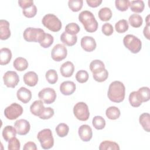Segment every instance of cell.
<instances>
[{"mask_svg": "<svg viewBox=\"0 0 150 150\" xmlns=\"http://www.w3.org/2000/svg\"><path fill=\"white\" fill-rule=\"evenodd\" d=\"M125 88L120 81H114L109 86L107 96L110 100L114 103H121L125 98Z\"/></svg>", "mask_w": 150, "mask_h": 150, "instance_id": "cell-1", "label": "cell"}, {"mask_svg": "<svg viewBox=\"0 0 150 150\" xmlns=\"http://www.w3.org/2000/svg\"><path fill=\"white\" fill-rule=\"evenodd\" d=\"M79 20L83 24L85 30L88 32H94L97 30L98 22L92 12L83 11L79 15Z\"/></svg>", "mask_w": 150, "mask_h": 150, "instance_id": "cell-2", "label": "cell"}, {"mask_svg": "<svg viewBox=\"0 0 150 150\" xmlns=\"http://www.w3.org/2000/svg\"><path fill=\"white\" fill-rule=\"evenodd\" d=\"M46 33L40 28H28L23 33L24 39L27 42H33L40 43L45 36Z\"/></svg>", "mask_w": 150, "mask_h": 150, "instance_id": "cell-3", "label": "cell"}, {"mask_svg": "<svg viewBox=\"0 0 150 150\" xmlns=\"http://www.w3.org/2000/svg\"><path fill=\"white\" fill-rule=\"evenodd\" d=\"M37 138L40 143L42 148L44 149H49L54 145V139L52 131L49 128H45L38 134Z\"/></svg>", "mask_w": 150, "mask_h": 150, "instance_id": "cell-4", "label": "cell"}, {"mask_svg": "<svg viewBox=\"0 0 150 150\" xmlns=\"http://www.w3.org/2000/svg\"><path fill=\"white\" fill-rule=\"evenodd\" d=\"M42 22L46 28L52 32H58L62 28L61 21L54 14L48 13L45 15L42 20Z\"/></svg>", "mask_w": 150, "mask_h": 150, "instance_id": "cell-5", "label": "cell"}, {"mask_svg": "<svg viewBox=\"0 0 150 150\" xmlns=\"http://www.w3.org/2000/svg\"><path fill=\"white\" fill-rule=\"evenodd\" d=\"M123 43L125 47L133 53H138L142 47L141 40L133 35H125L123 39Z\"/></svg>", "mask_w": 150, "mask_h": 150, "instance_id": "cell-6", "label": "cell"}, {"mask_svg": "<svg viewBox=\"0 0 150 150\" xmlns=\"http://www.w3.org/2000/svg\"><path fill=\"white\" fill-rule=\"evenodd\" d=\"M73 113L80 121H87L90 116L88 105L84 102H79L75 104L73 108Z\"/></svg>", "mask_w": 150, "mask_h": 150, "instance_id": "cell-7", "label": "cell"}, {"mask_svg": "<svg viewBox=\"0 0 150 150\" xmlns=\"http://www.w3.org/2000/svg\"><path fill=\"white\" fill-rule=\"evenodd\" d=\"M23 108L22 107L16 103H12L4 110V115L5 117L10 120H13L16 119L20 115L22 114Z\"/></svg>", "mask_w": 150, "mask_h": 150, "instance_id": "cell-8", "label": "cell"}, {"mask_svg": "<svg viewBox=\"0 0 150 150\" xmlns=\"http://www.w3.org/2000/svg\"><path fill=\"white\" fill-rule=\"evenodd\" d=\"M39 98L45 104H50L53 103L56 98V93L54 89L46 87L41 90L38 93Z\"/></svg>", "mask_w": 150, "mask_h": 150, "instance_id": "cell-9", "label": "cell"}, {"mask_svg": "<svg viewBox=\"0 0 150 150\" xmlns=\"http://www.w3.org/2000/svg\"><path fill=\"white\" fill-rule=\"evenodd\" d=\"M67 54L66 47L62 44L56 45L52 50L51 56L53 60L60 62L64 59Z\"/></svg>", "mask_w": 150, "mask_h": 150, "instance_id": "cell-10", "label": "cell"}, {"mask_svg": "<svg viewBox=\"0 0 150 150\" xmlns=\"http://www.w3.org/2000/svg\"><path fill=\"white\" fill-rule=\"evenodd\" d=\"M3 80L4 84L10 88H15L19 81V76L14 71H6L3 76Z\"/></svg>", "mask_w": 150, "mask_h": 150, "instance_id": "cell-11", "label": "cell"}, {"mask_svg": "<svg viewBox=\"0 0 150 150\" xmlns=\"http://www.w3.org/2000/svg\"><path fill=\"white\" fill-rule=\"evenodd\" d=\"M14 127L16 130L18 134L20 135H25L27 134L30 128V125L28 121L24 119H20L14 124Z\"/></svg>", "mask_w": 150, "mask_h": 150, "instance_id": "cell-12", "label": "cell"}, {"mask_svg": "<svg viewBox=\"0 0 150 150\" xmlns=\"http://www.w3.org/2000/svg\"><path fill=\"white\" fill-rule=\"evenodd\" d=\"M96 42L95 39L89 36H86L81 39V46L86 52H93L96 47Z\"/></svg>", "mask_w": 150, "mask_h": 150, "instance_id": "cell-13", "label": "cell"}, {"mask_svg": "<svg viewBox=\"0 0 150 150\" xmlns=\"http://www.w3.org/2000/svg\"><path fill=\"white\" fill-rule=\"evenodd\" d=\"M79 135L80 139L84 142L89 141L93 136V132L91 128L87 124L81 125L79 128Z\"/></svg>", "mask_w": 150, "mask_h": 150, "instance_id": "cell-14", "label": "cell"}, {"mask_svg": "<svg viewBox=\"0 0 150 150\" xmlns=\"http://www.w3.org/2000/svg\"><path fill=\"white\" fill-rule=\"evenodd\" d=\"M76 84L73 81H65L60 85V91L64 96L72 94L76 90Z\"/></svg>", "mask_w": 150, "mask_h": 150, "instance_id": "cell-15", "label": "cell"}, {"mask_svg": "<svg viewBox=\"0 0 150 150\" xmlns=\"http://www.w3.org/2000/svg\"><path fill=\"white\" fill-rule=\"evenodd\" d=\"M16 96L19 100L26 104L30 101L32 98V93L29 89L22 87L17 91Z\"/></svg>", "mask_w": 150, "mask_h": 150, "instance_id": "cell-16", "label": "cell"}, {"mask_svg": "<svg viewBox=\"0 0 150 150\" xmlns=\"http://www.w3.org/2000/svg\"><path fill=\"white\" fill-rule=\"evenodd\" d=\"M11 36V30L9 29V23L4 19L0 21V39L1 40L8 39Z\"/></svg>", "mask_w": 150, "mask_h": 150, "instance_id": "cell-17", "label": "cell"}, {"mask_svg": "<svg viewBox=\"0 0 150 150\" xmlns=\"http://www.w3.org/2000/svg\"><path fill=\"white\" fill-rule=\"evenodd\" d=\"M74 71V66L70 61L64 62L62 64L60 68L61 74L64 77H69L72 76Z\"/></svg>", "mask_w": 150, "mask_h": 150, "instance_id": "cell-18", "label": "cell"}, {"mask_svg": "<svg viewBox=\"0 0 150 150\" xmlns=\"http://www.w3.org/2000/svg\"><path fill=\"white\" fill-rule=\"evenodd\" d=\"M23 81L25 84L30 87L36 86L38 82V74L32 71L26 73L23 76Z\"/></svg>", "mask_w": 150, "mask_h": 150, "instance_id": "cell-19", "label": "cell"}, {"mask_svg": "<svg viewBox=\"0 0 150 150\" xmlns=\"http://www.w3.org/2000/svg\"><path fill=\"white\" fill-rule=\"evenodd\" d=\"M12 59L11 50L6 47H3L0 50V64L6 65L8 64Z\"/></svg>", "mask_w": 150, "mask_h": 150, "instance_id": "cell-20", "label": "cell"}, {"mask_svg": "<svg viewBox=\"0 0 150 150\" xmlns=\"http://www.w3.org/2000/svg\"><path fill=\"white\" fill-rule=\"evenodd\" d=\"M60 40L66 45L72 46L76 43L77 41V36L76 35H69L64 31L60 36Z\"/></svg>", "mask_w": 150, "mask_h": 150, "instance_id": "cell-21", "label": "cell"}, {"mask_svg": "<svg viewBox=\"0 0 150 150\" xmlns=\"http://www.w3.org/2000/svg\"><path fill=\"white\" fill-rule=\"evenodd\" d=\"M16 130L12 125H6L2 130V135L5 141L8 142L12 138L15 137L16 134Z\"/></svg>", "mask_w": 150, "mask_h": 150, "instance_id": "cell-22", "label": "cell"}, {"mask_svg": "<svg viewBox=\"0 0 150 150\" xmlns=\"http://www.w3.org/2000/svg\"><path fill=\"white\" fill-rule=\"evenodd\" d=\"M44 108L45 107L43 105V101L41 100H36L31 104L30 107V111L32 114L39 117Z\"/></svg>", "mask_w": 150, "mask_h": 150, "instance_id": "cell-23", "label": "cell"}, {"mask_svg": "<svg viewBox=\"0 0 150 150\" xmlns=\"http://www.w3.org/2000/svg\"><path fill=\"white\" fill-rule=\"evenodd\" d=\"M28 64H29L26 59L22 57H19L16 58L13 63V66L14 68L16 70L19 71H22L25 70L28 68Z\"/></svg>", "mask_w": 150, "mask_h": 150, "instance_id": "cell-24", "label": "cell"}, {"mask_svg": "<svg viewBox=\"0 0 150 150\" xmlns=\"http://www.w3.org/2000/svg\"><path fill=\"white\" fill-rule=\"evenodd\" d=\"M139 121L144 129L149 132L150 131V115L149 113L145 112L142 114L139 118Z\"/></svg>", "mask_w": 150, "mask_h": 150, "instance_id": "cell-25", "label": "cell"}, {"mask_svg": "<svg viewBox=\"0 0 150 150\" xmlns=\"http://www.w3.org/2000/svg\"><path fill=\"white\" fill-rule=\"evenodd\" d=\"M129 7L131 11L135 13L142 12L145 8V4L143 1L137 0L129 1Z\"/></svg>", "mask_w": 150, "mask_h": 150, "instance_id": "cell-26", "label": "cell"}, {"mask_svg": "<svg viewBox=\"0 0 150 150\" xmlns=\"http://www.w3.org/2000/svg\"><path fill=\"white\" fill-rule=\"evenodd\" d=\"M105 114L108 119L114 120L120 117L121 112L119 108L117 107L111 106L106 110Z\"/></svg>", "mask_w": 150, "mask_h": 150, "instance_id": "cell-27", "label": "cell"}, {"mask_svg": "<svg viewBox=\"0 0 150 150\" xmlns=\"http://www.w3.org/2000/svg\"><path fill=\"white\" fill-rule=\"evenodd\" d=\"M129 101L130 104L134 107H139L142 101L138 94V91H132L129 96Z\"/></svg>", "mask_w": 150, "mask_h": 150, "instance_id": "cell-28", "label": "cell"}, {"mask_svg": "<svg viewBox=\"0 0 150 150\" xmlns=\"http://www.w3.org/2000/svg\"><path fill=\"white\" fill-rule=\"evenodd\" d=\"M128 21L131 26L134 28H139L142 25L143 20L141 15L136 13L130 15L128 19Z\"/></svg>", "mask_w": 150, "mask_h": 150, "instance_id": "cell-29", "label": "cell"}, {"mask_svg": "<svg viewBox=\"0 0 150 150\" xmlns=\"http://www.w3.org/2000/svg\"><path fill=\"white\" fill-rule=\"evenodd\" d=\"M100 150H107V149H114L119 150L120 146L118 144L115 142L110 141H104L101 142L99 146Z\"/></svg>", "mask_w": 150, "mask_h": 150, "instance_id": "cell-30", "label": "cell"}, {"mask_svg": "<svg viewBox=\"0 0 150 150\" xmlns=\"http://www.w3.org/2000/svg\"><path fill=\"white\" fill-rule=\"evenodd\" d=\"M98 17L102 21H108L112 17L111 10L107 7L102 8L98 11Z\"/></svg>", "mask_w": 150, "mask_h": 150, "instance_id": "cell-31", "label": "cell"}, {"mask_svg": "<svg viewBox=\"0 0 150 150\" xmlns=\"http://www.w3.org/2000/svg\"><path fill=\"white\" fill-rule=\"evenodd\" d=\"M93 77L96 81L103 82L108 78V72L105 69H104L101 70L93 73Z\"/></svg>", "mask_w": 150, "mask_h": 150, "instance_id": "cell-32", "label": "cell"}, {"mask_svg": "<svg viewBox=\"0 0 150 150\" xmlns=\"http://www.w3.org/2000/svg\"><path fill=\"white\" fill-rule=\"evenodd\" d=\"M105 69L104 63L100 60H94L90 64V69L93 73Z\"/></svg>", "mask_w": 150, "mask_h": 150, "instance_id": "cell-33", "label": "cell"}, {"mask_svg": "<svg viewBox=\"0 0 150 150\" xmlns=\"http://www.w3.org/2000/svg\"><path fill=\"white\" fill-rule=\"evenodd\" d=\"M128 23L125 19H121L118 21L115 25V30L120 33L125 32L127 30H128Z\"/></svg>", "mask_w": 150, "mask_h": 150, "instance_id": "cell-34", "label": "cell"}, {"mask_svg": "<svg viewBox=\"0 0 150 150\" xmlns=\"http://www.w3.org/2000/svg\"><path fill=\"white\" fill-rule=\"evenodd\" d=\"M56 132L57 135L60 137H66L69 131V126L64 123H60L56 127Z\"/></svg>", "mask_w": 150, "mask_h": 150, "instance_id": "cell-35", "label": "cell"}, {"mask_svg": "<svg viewBox=\"0 0 150 150\" xmlns=\"http://www.w3.org/2000/svg\"><path fill=\"white\" fill-rule=\"evenodd\" d=\"M45 77L47 82L52 84H55L58 79L57 73L54 69H50L47 70L46 73Z\"/></svg>", "mask_w": 150, "mask_h": 150, "instance_id": "cell-36", "label": "cell"}, {"mask_svg": "<svg viewBox=\"0 0 150 150\" xmlns=\"http://www.w3.org/2000/svg\"><path fill=\"white\" fill-rule=\"evenodd\" d=\"M93 127L97 129H102L105 126V121L101 116H95L92 121Z\"/></svg>", "mask_w": 150, "mask_h": 150, "instance_id": "cell-37", "label": "cell"}, {"mask_svg": "<svg viewBox=\"0 0 150 150\" xmlns=\"http://www.w3.org/2000/svg\"><path fill=\"white\" fill-rule=\"evenodd\" d=\"M142 102H146L150 98V91L148 87H142L137 91Z\"/></svg>", "mask_w": 150, "mask_h": 150, "instance_id": "cell-38", "label": "cell"}, {"mask_svg": "<svg viewBox=\"0 0 150 150\" xmlns=\"http://www.w3.org/2000/svg\"><path fill=\"white\" fill-rule=\"evenodd\" d=\"M83 1L82 0H69L68 5L69 8L73 12L79 11L83 7Z\"/></svg>", "mask_w": 150, "mask_h": 150, "instance_id": "cell-39", "label": "cell"}, {"mask_svg": "<svg viewBox=\"0 0 150 150\" xmlns=\"http://www.w3.org/2000/svg\"><path fill=\"white\" fill-rule=\"evenodd\" d=\"M79 26L74 22L67 24L65 27V32L71 35H76L80 31Z\"/></svg>", "mask_w": 150, "mask_h": 150, "instance_id": "cell-40", "label": "cell"}, {"mask_svg": "<svg viewBox=\"0 0 150 150\" xmlns=\"http://www.w3.org/2000/svg\"><path fill=\"white\" fill-rule=\"evenodd\" d=\"M54 38L49 33H46L45 37L42 39V40L39 43L40 45L43 48L49 47L53 43Z\"/></svg>", "mask_w": 150, "mask_h": 150, "instance_id": "cell-41", "label": "cell"}, {"mask_svg": "<svg viewBox=\"0 0 150 150\" xmlns=\"http://www.w3.org/2000/svg\"><path fill=\"white\" fill-rule=\"evenodd\" d=\"M22 13L23 15L27 18H33L36 15L37 8L33 4L25 9H23L22 10Z\"/></svg>", "mask_w": 150, "mask_h": 150, "instance_id": "cell-42", "label": "cell"}, {"mask_svg": "<svg viewBox=\"0 0 150 150\" xmlns=\"http://www.w3.org/2000/svg\"><path fill=\"white\" fill-rule=\"evenodd\" d=\"M88 72L84 70H80L78 71L76 74V80L80 83H86L88 80Z\"/></svg>", "mask_w": 150, "mask_h": 150, "instance_id": "cell-43", "label": "cell"}, {"mask_svg": "<svg viewBox=\"0 0 150 150\" xmlns=\"http://www.w3.org/2000/svg\"><path fill=\"white\" fill-rule=\"evenodd\" d=\"M116 8L120 11H125L129 6V1L128 0H116L115 1Z\"/></svg>", "mask_w": 150, "mask_h": 150, "instance_id": "cell-44", "label": "cell"}, {"mask_svg": "<svg viewBox=\"0 0 150 150\" xmlns=\"http://www.w3.org/2000/svg\"><path fill=\"white\" fill-rule=\"evenodd\" d=\"M54 110L51 107H45L39 117L43 120L49 119L52 117L54 115Z\"/></svg>", "mask_w": 150, "mask_h": 150, "instance_id": "cell-45", "label": "cell"}, {"mask_svg": "<svg viewBox=\"0 0 150 150\" xmlns=\"http://www.w3.org/2000/svg\"><path fill=\"white\" fill-rule=\"evenodd\" d=\"M21 148V143L19 139L15 137L12 138L8 141V149L9 150H19Z\"/></svg>", "mask_w": 150, "mask_h": 150, "instance_id": "cell-46", "label": "cell"}, {"mask_svg": "<svg viewBox=\"0 0 150 150\" xmlns=\"http://www.w3.org/2000/svg\"><path fill=\"white\" fill-rule=\"evenodd\" d=\"M102 32L106 36H110L114 32L113 26L110 23H105L102 26Z\"/></svg>", "mask_w": 150, "mask_h": 150, "instance_id": "cell-47", "label": "cell"}, {"mask_svg": "<svg viewBox=\"0 0 150 150\" xmlns=\"http://www.w3.org/2000/svg\"><path fill=\"white\" fill-rule=\"evenodd\" d=\"M18 4L23 9L33 5V1L32 0H20L18 1Z\"/></svg>", "mask_w": 150, "mask_h": 150, "instance_id": "cell-48", "label": "cell"}, {"mask_svg": "<svg viewBox=\"0 0 150 150\" xmlns=\"http://www.w3.org/2000/svg\"><path fill=\"white\" fill-rule=\"evenodd\" d=\"M149 15H148L146 18V25L144 27L143 33L145 36V37L147 39H149Z\"/></svg>", "mask_w": 150, "mask_h": 150, "instance_id": "cell-49", "label": "cell"}, {"mask_svg": "<svg viewBox=\"0 0 150 150\" xmlns=\"http://www.w3.org/2000/svg\"><path fill=\"white\" fill-rule=\"evenodd\" d=\"M23 149V150H36L37 146L35 142L29 141V142H26L24 145Z\"/></svg>", "mask_w": 150, "mask_h": 150, "instance_id": "cell-50", "label": "cell"}, {"mask_svg": "<svg viewBox=\"0 0 150 150\" xmlns=\"http://www.w3.org/2000/svg\"><path fill=\"white\" fill-rule=\"evenodd\" d=\"M86 2L89 6L96 8L98 6L102 3V0H87Z\"/></svg>", "mask_w": 150, "mask_h": 150, "instance_id": "cell-51", "label": "cell"}]
</instances>
